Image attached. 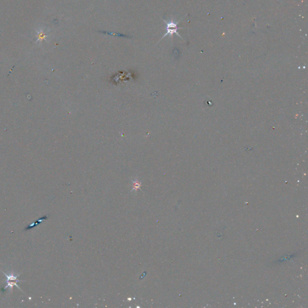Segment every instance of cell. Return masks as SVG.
<instances>
[{"instance_id": "cell-1", "label": "cell", "mask_w": 308, "mask_h": 308, "mask_svg": "<svg viewBox=\"0 0 308 308\" xmlns=\"http://www.w3.org/2000/svg\"><path fill=\"white\" fill-rule=\"evenodd\" d=\"M163 21L166 23V33L164 34V35L162 37V38L161 39H163L164 37H166V36L167 35H170L171 37L173 36V34H176L177 35H178L180 37H181L183 40V38L181 36V35L179 34V33L178 32V30L181 28H179L178 27V24L180 23V21H177V22H174L173 21H169V22H167L164 19H163Z\"/></svg>"}, {"instance_id": "cell-3", "label": "cell", "mask_w": 308, "mask_h": 308, "mask_svg": "<svg viewBox=\"0 0 308 308\" xmlns=\"http://www.w3.org/2000/svg\"><path fill=\"white\" fill-rule=\"evenodd\" d=\"M47 218H48V217H47V215H45V216H44L43 217H42V218H40V219H39V220L38 219L37 220H36L34 223H33V224H31V225H29L28 226H27V227L25 229V230L28 231V230H30V229H32L33 228L35 227L36 226H37V225H39L40 223H42L43 222H44L45 220H46L47 219Z\"/></svg>"}, {"instance_id": "cell-2", "label": "cell", "mask_w": 308, "mask_h": 308, "mask_svg": "<svg viewBox=\"0 0 308 308\" xmlns=\"http://www.w3.org/2000/svg\"><path fill=\"white\" fill-rule=\"evenodd\" d=\"M24 281H21V280H19V279H16V280H6L7 285L4 288V290H6L8 287H10L11 289H12L13 286H16L19 289H20L21 291H22L21 290V289L20 288V287L18 286V285L17 284V282H24Z\"/></svg>"}, {"instance_id": "cell-4", "label": "cell", "mask_w": 308, "mask_h": 308, "mask_svg": "<svg viewBox=\"0 0 308 308\" xmlns=\"http://www.w3.org/2000/svg\"><path fill=\"white\" fill-rule=\"evenodd\" d=\"M37 41L39 40H46V37H48V36L46 35V34L45 33H43V31L42 30L40 31L39 32L38 31L37 32Z\"/></svg>"}]
</instances>
